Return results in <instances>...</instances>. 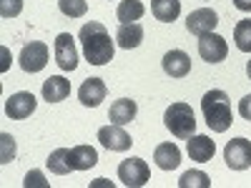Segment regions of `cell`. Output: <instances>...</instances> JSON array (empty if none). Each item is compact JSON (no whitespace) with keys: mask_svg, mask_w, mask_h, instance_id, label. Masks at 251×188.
Here are the masks:
<instances>
[{"mask_svg":"<svg viewBox=\"0 0 251 188\" xmlns=\"http://www.w3.org/2000/svg\"><path fill=\"white\" fill-rule=\"evenodd\" d=\"M78 40L83 46V55L91 66H106L108 60H113L116 46L111 40V33L106 30V25L98 23V20H88L86 25L80 28Z\"/></svg>","mask_w":251,"mask_h":188,"instance_id":"cell-1","label":"cell"},{"mask_svg":"<svg viewBox=\"0 0 251 188\" xmlns=\"http://www.w3.org/2000/svg\"><path fill=\"white\" fill-rule=\"evenodd\" d=\"M201 111H203V118H206V125L211 128L214 133H224L231 128L234 123V113H231V100L228 95L219 88L208 91L203 98H201Z\"/></svg>","mask_w":251,"mask_h":188,"instance_id":"cell-2","label":"cell"},{"mask_svg":"<svg viewBox=\"0 0 251 188\" xmlns=\"http://www.w3.org/2000/svg\"><path fill=\"white\" fill-rule=\"evenodd\" d=\"M163 123L176 138L181 141H188L194 133H196V116H194V108L188 103L178 100V103H171L163 113Z\"/></svg>","mask_w":251,"mask_h":188,"instance_id":"cell-3","label":"cell"},{"mask_svg":"<svg viewBox=\"0 0 251 188\" xmlns=\"http://www.w3.org/2000/svg\"><path fill=\"white\" fill-rule=\"evenodd\" d=\"M151 178V171H149V163L143 158H126L118 163V181L128 188H138V186H146Z\"/></svg>","mask_w":251,"mask_h":188,"instance_id":"cell-4","label":"cell"},{"mask_svg":"<svg viewBox=\"0 0 251 188\" xmlns=\"http://www.w3.org/2000/svg\"><path fill=\"white\" fill-rule=\"evenodd\" d=\"M18 63L25 73H40L48 66V46L40 43V40H30V43H25L23 50H20Z\"/></svg>","mask_w":251,"mask_h":188,"instance_id":"cell-5","label":"cell"},{"mask_svg":"<svg viewBox=\"0 0 251 188\" xmlns=\"http://www.w3.org/2000/svg\"><path fill=\"white\" fill-rule=\"evenodd\" d=\"M224 161L231 171H246L251 168V141L246 138H234L226 143L224 148Z\"/></svg>","mask_w":251,"mask_h":188,"instance_id":"cell-6","label":"cell"},{"mask_svg":"<svg viewBox=\"0 0 251 188\" xmlns=\"http://www.w3.org/2000/svg\"><path fill=\"white\" fill-rule=\"evenodd\" d=\"M55 63H58V68L66 70V73H73L78 68V50H75L71 33H60L55 38Z\"/></svg>","mask_w":251,"mask_h":188,"instance_id":"cell-7","label":"cell"},{"mask_svg":"<svg viewBox=\"0 0 251 188\" xmlns=\"http://www.w3.org/2000/svg\"><path fill=\"white\" fill-rule=\"evenodd\" d=\"M228 53V46L226 40L219 35V33H203L199 35V55L206 60V63H221Z\"/></svg>","mask_w":251,"mask_h":188,"instance_id":"cell-8","label":"cell"},{"mask_svg":"<svg viewBox=\"0 0 251 188\" xmlns=\"http://www.w3.org/2000/svg\"><path fill=\"white\" fill-rule=\"evenodd\" d=\"M98 141H100L103 148H108V151H128L133 145L131 136L123 131V125H116V123L98 128Z\"/></svg>","mask_w":251,"mask_h":188,"instance_id":"cell-9","label":"cell"},{"mask_svg":"<svg viewBox=\"0 0 251 188\" xmlns=\"http://www.w3.org/2000/svg\"><path fill=\"white\" fill-rule=\"evenodd\" d=\"M35 111V95L30 91H18L5 100V113L13 120H25Z\"/></svg>","mask_w":251,"mask_h":188,"instance_id":"cell-10","label":"cell"},{"mask_svg":"<svg viewBox=\"0 0 251 188\" xmlns=\"http://www.w3.org/2000/svg\"><path fill=\"white\" fill-rule=\"evenodd\" d=\"M216 25H219V15L211 8H199L194 13H188V18H186V30L194 33V35L214 33Z\"/></svg>","mask_w":251,"mask_h":188,"instance_id":"cell-11","label":"cell"},{"mask_svg":"<svg viewBox=\"0 0 251 188\" xmlns=\"http://www.w3.org/2000/svg\"><path fill=\"white\" fill-rule=\"evenodd\" d=\"M106 93H108V88H106V83H103L100 78H86L83 86L78 88V100L86 108H96V106H100V103L106 100Z\"/></svg>","mask_w":251,"mask_h":188,"instance_id":"cell-12","label":"cell"},{"mask_svg":"<svg viewBox=\"0 0 251 188\" xmlns=\"http://www.w3.org/2000/svg\"><path fill=\"white\" fill-rule=\"evenodd\" d=\"M163 73L171 78H186L188 70H191V58H188L183 50H169L161 60Z\"/></svg>","mask_w":251,"mask_h":188,"instance_id":"cell-13","label":"cell"},{"mask_svg":"<svg viewBox=\"0 0 251 188\" xmlns=\"http://www.w3.org/2000/svg\"><path fill=\"white\" fill-rule=\"evenodd\" d=\"M188 156H191V161H199V163H208L214 158V153H216V145H214V141L208 138V136H191L188 138Z\"/></svg>","mask_w":251,"mask_h":188,"instance_id":"cell-14","label":"cell"},{"mask_svg":"<svg viewBox=\"0 0 251 188\" xmlns=\"http://www.w3.org/2000/svg\"><path fill=\"white\" fill-rule=\"evenodd\" d=\"M40 93H43V100H48V103H60L71 95V80H66L63 75H50L43 83Z\"/></svg>","mask_w":251,"mask_h":188,"instance_id":"cell-15","label":"cell"},{"mask_svg":"<svg viewBox=\"0 0 251 188\" xmlns=\"http://www.w3.org/2000/svg\"><path fill=\"white\" fill-rule=\"evenodd\" d=\"M153 161H156V165H158L161 171H174V168H178V163H181L178 145H176V143H161V145H156Z\"/></svg>","mask_w":251,"mask_h":188,"instance_id":"cell-16","label":"cell"},{"mask_svg":"<svg viewBox=\"0 0 251 188\" xmlns=\"http://www.w3.org/2000/svg\"><path fill=\"white\" fill-rule=\"evenodd\" d=\"M136 113H138L136 100H131V98H121V100H116L113 106H111V111H108V120L116 123V125H128V123L136 118Z\"/></svg>","mask_w":251,"mask_h":188,"instance_id":"cell-17","label":"cell"},{"mask_svg":"<svg viewBox=\"0 0 251 188\" xmlns=\"http://www.w3.org/2000/svg\"><path fill=\"white\" fill-rule=\"evenodd\" d=\"M143 40V28L138 23H121V28L116 30V43L123 48V50H131V48H138Z\"/></svg>","mask_w":251,"mask_h":188,"instance_id":"cell-18","label":"cell"},{"mask_svg":"<svg viewBox=\"0 0 251 188\" xmlns=\"http://www.w3.org/2000/svg\"><path fill=\"white\" fill-rule=\"evenodd\" d=\"M98 163V153L91 145H75L71 148V168L73 171H88Z\"/></svg>","mask_w":251,"mask_h":188,"instance_id":"cell-19","label":"cell"},{"mask_svg":"<svg viewBox=\"0 0 251 188\" xmlns=\"http://www.w3.org/2000/svg\"><path fill=\"white\" fill-rule=\"evenodd\" d=\"M151 13L161 23H174L181 15V0H151Z\"/></svg>","mask_w":251,"mask_h":188,"instance_id":"cell-20","label":"cell"},{"mask_svg":"<svg viewBox=\"0 0 251 188\" xmlns=\"http://www.w3.org/2000/svg\"><path fill=\"white\" fill-rule=\"evenodd\" d=\"M143 13H146V8L141 0H121L116 8V18L121 23H136V20L143 18Z\"/></svg>","mask_w":251,"mask_h":188,"instance_id":"cell-21","label":"cell"},{"mask_svg":"<svg viewBox=\"0 0 251 188\" xmlns=\"http://www.w3.org/2000/svg\"><path fill=\"white\" fill-rule=\"evenodd\" d=\"M48 171L55 173V176H68L73 168H71V151L68 148H58L48 156Z\"/></svg>","mask_w":251,"mask_h":188,"instance_id":"cell-22","label":"cell"},{"mask_svg":"<svg viewBox=\"0 0 251 188\" xmlns=\"http://www.w3.org/2000/svg\"><path fill=\"white\" fill-rule=\"evenodd\" d=\"M234 40L241 53H251V18H244L234 28Z\"/></svg>","mask_w":251,"mask_h":188,"instance_id":"cell-23","label":"cell"},{"mask_svg":"<svg viewBox=\"0 0 251 188\" xmlns=\"http://www.w3.org/2000/svg\"><path fill=\"white\" fill-rule=\"evenodd\" d=\"M181 188H208L211 186V178H208L203 171H186L178 181Z\"/></svg>","mask_w":251,"mask_h":188,"instance_id":"cell-24","label":"cell"},{"mask_svg":"<svg viewBox=\"0 0 251 188\" xmlns=\"http://www.w3.org/2000/svg\"><path fill=\"white\" fill-rule=\"evenodd\" d=\"M58 8H60L63 15H68V18H83L88 13L86 0H58Z\"/></svg>","mask_w":251,"mask_h":188,"instance_id":"cell-25","label":"cell"},{"mask_svg":"<svg viewBox=\"0 0 251 188\" xmlns=\"http://www.w3.org/2000/svg\"><path fill=\"white\" fill-rule=\"evenodd\" d=\"M20 13H23V0H0V15L5 20L18 18Z\"/></svg>","mask_w":251,"mask_h":188,"instance_id":"cell-26","label":"cell"},{"mask_svg":"<svg viewBox=\"0 0 251 188\" xmlns=\"http://www.w3.org/2000/svg\"><path fill=\"white\" fill-rule=\"evenodd\" d=\"M0 141H3V156H0V163H8V161H13V156H15V143H13V136L3 133V136H0Z\"/></svg>","mask_w":251,"mask_h":188,"instance_id":"cell-27","label":"cell"},{"mask_svg":"<svg viewBox=\"0 0 251 188\" xmlns=\"http://www.w3.org/2000/svg\"><path fill=\"white\" fill-rule=\"evenodd\" d=\"M23 186H25V188H30V186H40V188H48V183H46V178H43V173H40V171H30V173L25 176Z\"/></svg>","mask_w":251,"mask_h":188,"instance_id":"cell-28","label":"cell"},{"mask_svg":"<svg viewBox=\"0 0 251 188\" xmlns=\"http://www.w3.org/2000/svg\"><path fill=\"white\" fill-rule=\"evenodd\" d=\"M239 113H241L244 120L251 123V95H244V98L239 100Z\"/></svg>","mask_w":251,"mask_h":188,"instance_id":"cell-29","label":"cell"},{"mask_svg":"<svg viewBox=\"0 0 251 188\" xmlns=\"http://www.w3.org/2000/svg\"><path fill=\"white\" fill-rule=\"evenodd\" d=\"M234 8L241 13H251V0H234Z\"/></svg>","mask_w":251,"mask_h":188,"instance_id":"cell-30","label":"cell"},{"mask_svg":"<svg viewBox=\"0 0 251 188\" xmlns=\"http://www.w3.org/2000/svg\"><path fill=\"white\" fill-rule=\"evenodd\" d=\"M246 75H249V78H251V60H249V63H246Z\"/></svg>","mask_w":251,"mask_h":188,"instance_id":"cell-31","label":"cell"}]
</instances>
